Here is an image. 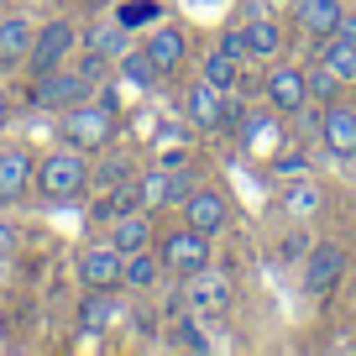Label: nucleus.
I'll list each match as a JSON object with an SVG mask.
<instances>
[{"label":"nucleus","instance_id":"bb28decb","mask_svg":"<svg viewBox=\"0 0 356 356\" xmlns=\"http://www.w3.org/2000/svg\"><path fill=\"white\" fill-rule=\"evenodd\" d=\"M89 47H95V53H105V58H121L126 47H131V37H126V26L115 22V26H100V32L89 37Z\"/></svg>","mask_w":356,"mask_h":356},{"label":"nucleus","instance_id":"a878e982","mask_svg":"<svg viewBox=\"0 0 356 356\" xmlns=\"http://www.w3.org/2000/svg\"><path fill=\"white\" fill-rule=\"evenodd\" d=\"M283 204H289V215H314L325 204V194L314 184H293V189H283Z\"/></svg>","mask_w":356,"mask_h":356},{"label":"nucleus","instance_id":"4468645a","mask_svg":"<svg viewBox=\"0 0 356 356\" xmlns=\"http://www.w3.org/2000/svg\"><path fill=\"white\" fill-rule=\"evenodd\" d=\"M126 189H131V204H136V210H163V204H173V173H168L163 163H157V168H142Z\"/></svg>","mask_w":356,"mask_h":356},{"label":"nucleus","instance_id":"393cba45","mask_svg":"<svg viewBox=\"0 0 356 356\" xmlns=\"http://www.w3.org/2000/svg\"><path fill=\"white\" fill-rule=\"evenodd\" d=\"M320 63H330L335 74L346 79V84H356V47L341 42V37H325L320 42Z\"/></svg>","mask_w":356,"mask_h":356},{"label":"nucleus","instance_id":"58836bf2","mask_svg":"<svg viewBox=\"0 0 356 356\" xmlns=\"http://www.w3.org/2000/svg\"><path fill=\"white\" fill-rule=\"evenodd\" d=\"M0 16H6V11H0Z\"/></svg>","mask_w":356,"mask_h":356},{"label":"nucleus","instance_id":"412c9836","mask_svg":"<svg viewBox=\"0 0 356 356\" xmlns=\"http://www.w3.org/2000/svg\"><path fill=\"white\" fill-rule=\"evenodd\" d=\"M241 32H246V58H267V63H273V58L283 53V26L273 22V16H257Z\"/></svg>","mask_w":356,"mask_h":356},{"label":"nucleus","instance_id":"6e6552de","mask_svg":"<svg viewBox=\"0 0 356 356\" xmlns=\"http://www.w3.org/2000/svg\"><path fill=\"white\" fill-rule=\"evenodd\" d=\"M320 142L341 163H356V105L351 100H335V105L320 111Z\"/></svg>","mask_w":356,"mask_h":356},{"label":"nucleus","instance_id":"72a5a7b5","mask_svg":"<svg viewBox=\"0 0 356 356\" xmlns=\"http://www.w3.org/2000/svg\"><path fill=\"white\" fill-rule=\"evenodd\" d=\"M330 37H341V42H351L356 47V11H341V22H335V32Z\"/></svg>","mask_w":356,"mask_h":356},{"label":"nucleus","instance_id":"c9c22d12","mask_svg":"<svg viewBox=\"0 0 356 356\" xmlns=\"http://www.w3.org/2000/svg\"><path fill=\"white\" fill-rule=\"evenodd\" d=\"M0 126H11V95H6V84H0Z\"/></svg>","mask_w":356,"mask_h":356},{"label":"nucleus","instance_id":"1a4fd4ad","mask_svg":"<svg viewBox=\"0 0 356 356\" xmlns=\"http://www.w3.org/2000/svg\"><path fill=\"white\" fill-rule=\"evenodd\" d=\"M341 278H346V246L314 241L309 252H304V289L309 293H330Z\"/></svg>","mask_w":356,"mask_h":356},{"label":"nucleus","instance_id":"2eb2a0df","mask_svg":"<svg viewBox=\"0 0 356 356\" xmlns=\"http://www.w3.org/2000/svg\"><path fill=\"white\" fill-rule=\"evenodd\" d=\"M236 136H241L246 157H273L283 147V121H278V115H246Z\"/></svg>","mask_w":356,"mask_h":356},{"label":"nucleus","instance_id":"aec40b11","mask_svg":"<svg viewBox=\"0 0 356 356\" xmlns=\"http://www.w3.org/2000/svg\"><path fill=\"white\" fill-rule=\"evenodd\" d=\"M115 74H121V84H131L136 95H147V89H157V63L147 58V47H126L121 58H115Z\"/></svg>","mask_w":356,"mask_h":356},{"label":"nucleus","instance_id":"9d476101","mask_svg":"<svg viewBox=\"0 0 356 356\" xmlns=\"http://www.w3.org/2000/svg\"><path fill=\"white\" fill-rule=\"evenodd\" d=\"M178 210H184V225H194V231H204V236H220L225 220H231L225 194H220V189H204V184H200L184 204H178Z\"/></svg>","mask_w":356,"mask_h":356},{"label":"nucleus","instance_id":"39448f33","mask_svg":"<svg viewBox=\"0 0 356 356\" xmlns=\"http://www.w3.org/2000/svg\"><path fill=\"white\" fill-rule=\"evenodd\" d=\"M74 47H79L74 22L53 16L47 26H37V37H32V53H26V68H32V79H37V74H47V68H58V63H68V58H74Z\"/></svg>","mask_w":356,"mask_h":356},{"label":"nucleus","instance_id":"7c9ffc66","mask_svg":"<svg viewBox=\"0 0 356 356\" xmlns=\"http://www.w3.org/2000/svg\"><path fill=\"white\" fill-rule=\"evenodd\" d=\"M173 341H184L189 351H210V341L200 335V325H194V320H178V325H173Z\"/></svg>","mask_w":356,"mask_h":356},{"label":"nucleus","instance_id":"f704fd0d","mask_svg":"<svg viewBox=\"0 0 356 356\" xmlns=\"http://www.w3.org/2000/svg\"><path fill=\"white\" fill-rule=\"evenodd\" d=\"M11 252H16V225L0 215V257H11Z\"/></svg>","mask_w":356,"mask_h":356},{"label":"nucleus","instance_id":"c756f323","mask_svg":"<svg viewBox=\"0 0 356 356\" xmlns=\"http://www.w3.org/2000/svg\"><path fill=\"white\" fill-rule=\"evenodd\" d=\"M142 22H157L152 0H131V6H121V26H142Z\"/></svg>","mask_w":356,"mask_h":356},{"label":"nucleus","instance_id":"b1692460","mask_svg":"<svg viewBox=\"0 0 356 356\" xmlns=\"http://www.w3.org/2000/svg\"><path fill=\"white\" fill-rule=\"evenodd\" d=\"M204 84H210V89H220V95H225V89H236V79H241V63H236V58H225L220 53V47H215V53L210 58H204Z\"/></svg>","mask_w":356,"mask_h":356},{"label":"nucleus","instance_id":"4be33fe9","mask_svg":"<svg viewBox=\"0 0 356 356\" xmlns=\"http://www.w3.org/2000/svg\"><path fill=\"white\" fill-rule=\"evenodd\" d=\"M304 84H309V100L314 105H335V100H346V79L335 74L330 63H314V68H304Z\"/></svg>","mask_w":356,"mask_h":356},{"label":"nucleus","instance_id":"423d86ee","mask_svg":"<svg viewBox=\"0 0 356 356\" xmlns=\"http://www.w3.org/2000/svg\"><path fill=\"white\" fill-rule=\"evenodd\" d=\"M121 267H126V252L115 241L84 246V252H79V283H84V289H100V293H115L121 289Z\"/></svg>","mask_w":356,"mask_h":356},{"label":"nucleus","instance_id":"9b49d317","mask_svg":"<svg viewBox=\"0 0 356 356\" xmlns=\"http://www.w3.org/2000/svg\"><path fill=\"white\" fill-rule=\"evenodd\" d=\"M32 173H37V157L26 147H6L0 152V204H22L32 194Z\"/></svg>","mask_w":356,"mask_h":356},{"label":"nucleus","instance_id":"dca6fc26","mask_svg":"<svg viewBox=\"0 0 356 356\" xmlns=\"http://www.w3.org/2000/svg\"><path fill=\"white\" fill-rule=\"evenodd\" d=\"M341 0H293V22L304 26V37H314V42H325V37L335 32V22H341Z\"/></svg>","mask_w":356,"mask_h":356},{"label":"nucleus","instance_id":"f03ea898","mask_svg":"<svg viewBox=\"0 0 356 356\" xmlns=\"http://www.w3.org/2000/svg\"><path fill=\"white\" fill-rule=\"evenodd\" d=\"M89 152H79V147H53V152L37 157V173H32V189L42 194V200H79V194L89 189Z\"/></svg>","mask_w":356,"mask_h":356},{"label":"nucleus","instance_id":"473e14b6","mask_svg":"<svg viewBox=\"0 0 356 356\" xmlns=\"http://www.w3.org/2000/svg\"><path fill=\"white\" fill-rule=\"evenodd\" d=\"M220 53H225V58H236V63H246V32H241V26L220 32Z\"/></svg>","mask_w":356,"mask_h":356},{"label":"nucleus","instance_id":"4c0bfd02","mask_svg":"<svg viewBox=\"0 0 356 356\" xmlns=\"http://www.w3.org/2000/svg\"><path fill=\"white\" fill-rule=\"evenodd\" d=\"M257 6H267V0H257Z\"/></svg>","mask_w":356,"mask_h":356},{"label":"nucleus","instance_id":"ddd939ff","mask_svg":"<svg viewBox=\"0 0 356 356\" xmlns=\"http://www.w3.org/2000/svg\"><path fill=\"white\" fill-rule=\"evenodd\" d=\"M184 115L194 131H220V89H210L204 79H189L184 89Z\"/></svg>","mask_w":356,"mask_h":356},{"label":"nucleus","instance_id":"a211bd4d","mask_svg":"<svg viewBox=\"0 0 356 356\" xmlns=\"http://www.w3.org/2000/svg\"><path fill=\"white\" fill-rule=\"evenodd\" d=\"M147 58L157 63V74H178V63H184V53H189V42H184V32L178 26H152V37H147Z\"/></svg>","mask_w":356,"mask_h":356},{"label":"nucleus","instance_id":"cd10ccee","mask_svg":"<svg viewBox=\"0 0 356 356\" xmlns=\"http://www.w3.org/2000/svg\"><path fill=\"white\" fill-rule=\"evenodd\" d=\"M79 74L89 79V89H100V84H111V58H105V53H95V47H89V53L79 58Z\"/></svg>","mask_w":356,"mask_h":356},{"label":"nucleus","instance_id":"20e7f679","mask_svg":"<svg viewBox=\"0 0 356 356\" xmlns=\"http://www.w3.org/2000/svg\"><path fill=\"white\" fill-rule=\"evenodd\" d=\"M89 95H95V89H89V79L79 74V68H68V63H58V68H47V74L32 79V100L42 105V111H58V115H63L68 105L89 100Z\"/></svg>","mask_w":356,"mask_h":356},{"label":"nucleus","instance_id":"f257e3e1","mask_svg":"<svg viewBox=\"0 0 356 356\" xmlns=\"http://www.w3.org/2000/svg\"><path fill=\"white\" fill-rule=\"evenodd\" d=\"M115 131H121V115H115L111 100H79L63 111V121H58V142L79 147V152H105V147L115 142Z\"/></svg>","mask_w":356,"mask_h":356},{"label":"nucleus","instance_id":"5701e85b","mask_svg":"<svg viewBox=\"0 0 356 356\" xmlns=\"http://www.w3.org/2000/svg\"><path fill=\"white\" fill-rule=\"evenodd\" d=\"M204 273H210V267H204ZM204 273H194L189 304L194 309H225V304H231V283L225 278H204Z\"/></svg>","mask_w":356,"mask_h":356},{"label":"nucleus","instance_id":"f3484780","mask_svg":"<svg viewBox=\"0 0 356 356\" xmlns=\"http://www.w3.org/2000/svg\"><path fill=\"white\" fill-rule=\"evenodd\" d=\"M111 241L121 246V252H142V246H152L157 241V231H152V210H121L115 215V225H111Z\"/></svg>","mask_w":356,"mask_h":356},{"label":"nucleus","instance_id":"c85d7f7f","mask_svg":"<svg viewBox=\"0 0 356 356\" xmlns=\"http://www.w3.org/2000/svg\"><path fill=\"white\" fill-rule=\"evenodd\" d=\"M241 121H246L241 100H236V89H225L220 95V131H241Z\"/></svg>","mask_w":356,"mask_h":356},{"label":"nucleus","instance_id":"6ab92c4d","mask_svg":"<svg viewBox=\"0 0 356 356\" xmlns=\"http://www.w3.org/2000/svg\"><path fill=\"white\" fill-rule=\"evenodd\" d=\"M163 283V257L152 252V246H142V252H126V267H121V289H136V293H147V289H157Z\"/></svg>","mask_w":356,"mask_h":356},{"label":"nucleus","instance_id":"2f4dec72","mask_svg":"<svg viewBox=\"0 0 356 356\" xmlns=\"http://www.w3.org/2000/svg\"><path fill=\"white\" fill-rule=\"evenodd\" d=\"M273 168H278L283 178H299L304 168H309V152H278V157H273Z\"/></svg>","mask_w":356,"mask_h":356},{"label":"nucleus","instance_id":"e433bc0d","mask_svg":"<svg viewBox=\"0 0 356 356\" xmlns=\"http://www.w3.org/2000/svg\"><path fill=\"white\" fill-rule=\"evenodd\" d=\"M89 6H111V0H89Z\"/></svg>","mask_w":356,"mask_h":356},{"label":"nucleus","instance_id":"f8f14e48","mask_svg":"<svg viewBox=\"0 0 356 356\" xmlns=\"http://www.w3.org/2000/svg\"><path fill=\"white\" fill-rule=\"evenodd\" d=\"M32 37L37 26L26 22V16H0V68L11 74V68H26V53H32Z\"/></svg>","mask_w":356,"mask_h":356},{"label":"nucleus","instance_id":"0eeeda50","mask_svg":"<svg viewBox=\"0 0 356 356\" xmlns=\"http://www.w3.org/2000/svg\"><path fill=\"white\" fill-rule=\"evenodd\" d=\"M262 95H267V105H273L278 115H299L304 105H309V84H304V68H293V63L267 68Z\"/></svg>","mask_w":356,"mask_h":356},{"label":"nucleus","instance_id":"7ed1b4c3","mask_svg":"<svg viewBox=\"0 0 356 356\" xmlns=\"http://www.w3.org/2000/svg\"><path fill=\"white\" fill-rule=\"evenodd\" d=\"M210 241H215V236L194 231V225H178V231L157 236V241H152V252L163 257V273L194 278V273H204V267H210Z\"/></svg>","mask_w":356,"mask_h":356}]
</instances>
